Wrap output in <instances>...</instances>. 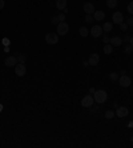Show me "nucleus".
I'll return each instance as SVG.
<instances>
[{"mask_svg": "<svg viewBox=\"0 0 133 148\" xmlns=\"http://www.w3.org/2000/svg\"><path fill=\"white\" fill-rule=\"evenodd\" d=\"M93 99H95V101L97 104H103V103L106 101V99H108V95H106V92L104 90H97L95 94H93Z\"/></svg>", "mask_w": 133, "mask_h": 148, "instance_id": "nucleus-1", "label": "nucleus"}, {"mask_svg": "<svg viewBox=\"0 0 133 148\" xmlns=\"http://www.w3.org/2000/svg\"><path fill=\"white\" fill-rule=\"evenodd\" d=\"M69 31V25L65 21H61V23L57 24V35L59 36H64L67 35Z\"/></svg>", "mask_w": 133, "mask_h": 148, "instance_id": "nucleus-2", "label": "nucleus"}, {"mask_svg": "<svg viewBox=\"0 0 133 148\" xmlns=\"http://www.w3.org/2000/svg\"><path fill=\"white\" fill-rule=\"evenodd\" d=\"M45 42L48 44H57L59 43V35L55 32H49L45 35Z\"/></svg>", "mask_w": 133, "mask_h": 148, "instance_id": "nucleus-3", "label": "nucleus"}, {"mask_svg": "<svg viewBox=\"0 0 133 148\" xmlns=\"http://www.w3.org/2000/svg\"><path fill=\"white\" fill-rule=\"evenodd\" d=\"M93 101H95V99H93V96L89 94V95H87V96H84L83 98V100H81V105L85 107V108H89V107L93 105Z\"/></svg>", "mask_w": 133, "mask_h": 148, "instance_id": "nucleus-4", "label": "nucleus"}, {"mask_svg": "<svg viewBox=\"0 0 133 148\" xmlns=\"http://www.w3.org/2000/svg\"><path fill=\"white\" fill-rule=\"evenodd\" d=\"M15 74L17 75L19 78H21V76H24V75L27 74V68H25V66H24V63L16 64L15 66Z\"/></svg>", "mask_w": 133, "mask_h": 148, "instance_id": "nucleus-5", "label": "nucleus"}, {"mask_svg": "<svg viewBox=\"0 0 133 148\" xmlns=\"http://www.w3.org/2000/svg\"><path fill=\"white\" fill-rule=\"evenodd\" d=\"M118 83H120V86L122 88H126V87H130L132 84V79L129 76H126V75H122L121 78H118Z\"/></svg>", "mask_w": 133, "mask_h": 148, "instance_id": "nucleus-6", "label": "nucleus"}, {"mask_svg": "<svg viewBox=\"0 0 133 148\" xmlns=\"http://www.w3.org/2000/svg\"><path fill=\"white\" fill-rule=\"evenodd\" d=\"M89 33H91L93 38H100V36L104 33L103 31V27H100V25H93V27L91 28V31H89Z\"/></svg>", "mask_w": 133, "mask_h": 148, "instance_id": "nucleus-7", "label": "nucleus"}, {"mask_svg": "<svg viewBox=\"0 0 133 148\" xmlns=\"http://www.w3.org/2000/svg\"><path fill=\"white\" fill-rule=\"evenodd\" d=\"M112 20H113V23H116V24H121V23H124V15H122L120 11L114 12L113 16H112Z\"/></svg>", "mask_w": 133, "mask_h": 148, "instance_id": "nucleus-8", "label": "nucleus"}, {"mask_svg": "<svg viewBox=\"0 0 133 148\" xmlns=\"http://www.w3.org/2000/svg\"><path fill=\"white\" fill-rule=\"evenodd\" d=\"M99 62H100L99 54H92L91 56H89V59H88V64H89V66H97Z\"/></svg>", "mask_w": 133, "mask_h": 148, "instance_id": "nucleus-9", "label": "nucleus"}, {"mask_svg": "<svg viewBox=\"0 0 133 148\" xmlns=\"http://www.w3.org/2000/svg\"><path fill=\"white\" fill-rule=\"evenodd\" d=\"M4 64L7 67H13L17 64V58L16 56H8V58H5V60H4Z\"/></svg>", "mask_w": 133, "mask_h": 148, "instance_id": "nucleus-10", "label": "nucleus"}, {"mask_svg": "<svg viewBox=\"0 0 133 148\" xmlns=\"http://www.w3.org/2000/svg\"><path fill=\"white\" fill-rule=\"evenodd\" d=\"M128 113H129V109L126 108V107H118L117 111H116V115L118 117H126Z\"/></svg>", "mask_w": 133, "mask_h": 148, "instance_id": "nucleus-11", "label": "nucleus"}, {"mask_svg": "<svg viewBox=\"0 0 133 148\" xmlns=\"http://www.w3.org/2000/svg\"><path fill=\"white\" fill-rule=\"evenodd\" d=\"M84 12H85L87 15H93V13H95V7H93V4L92 3L84 4Z\"/></svg>", "mask_w": 133, "mask_h": 148, "instance_id": "nucleus-12", "label": "nucleus"}, {"mask_svg": "<svg viewBox=\"0 0 133 148\" xmlns=\"http://www.w3.org/2000/svg\"><path fill=\"white\" fill-rule=\"evenodd\" d=\"M109 43L113 46V47H120L122 44V39L120 38V36H113L112 39L109 40Z\"/></svg>", "mask_w": 133, "mask_h": 148, "instance_id": "nucleus-13", "label": "nucleus"}, {"mask_svg": "<svg viewBox=\"0 0 133 148\" xmlns=\"http://www.w3.org/2000/svg\"><path fill=\"white\" fill-rule=\"evenodd\" d=\"M65 20V15L64 13H59V15H56V16H53L52 17V24H59V23H61V21H64Z\"/></svg>", "mask_w": 133, "mask_h": 148, "instance_id": "nucleus-14", "label": "nucleus"}, {"mask_svg": "<svg viewBox=\"0 0 133 148\" xmlns=\"http://www.w3.org/2000/svg\"><path fill=\"white\" fill-rule=\"evenodd\" d=\"M56 8L60 11H64L67 8V0H56Z\"/></svg>", "mask_w": 133, "mask_h": 148, "instance_id": "nucleus-15", "label": "nucleus"}, {"mask_svg": "<svg viewBox=\"0 0 133 148\" xmlns=\"http://www.w3.org/2000/svg\"><path fill=\"white\" fill-rule=\"evenodd\" d=\"M104 17H105V13L103 11H95V13H93V19L97 21H101Z\"/></svg>", "mask_w": 133, "mask_h": 148, "instance_id": "nucleus-16", "label": "nucleus"}, {"mask_svg": "<svg viewBox=\"0 0 133 148\" xmlns=\"http://www.w3.org/2000/svg\"><path fill=\"white\" fill-rule=\"evenodd\" d=\"M112 28H113V24L109 23V21H105V23H104V25H103L104 33H108V32H110V31H112Z\"/></svg>", "mask_w": 133, "mask_h": 148, "instance_id": "nucleus-17", "label": "nucleus"}, {"mask_svg": "<svg viewBox=\"0 0 133 148\" xmlns=\"http://www.w3.org/2000/svg\"><path fill=\"white\" fill-rule=\"evenodd\" d=\"M104 52H105L106 55H110L113 52V46H112V44H106L105 47H104Z\"/></svg>", "mask_w": 133, "mask_h": 148, "instance_id": "nucleus-18", "label": "nucleus"}, {"mask_svg": "<svg viewBox=\"0 0 133 148\" xmlns=\"http://www.w3.org/2000/svg\"><path fill=\"white\" fill-rule=\"evenodd\" d=\"M79 33H80V36H83V38H87L88 33H89V31H88L85 27H81V28L79 29Z\"/></svg>", "mask_w": 133, "mask_h": 148, "instance_id": "nucleus-19", "label": "nucleus"}, {"mask_svg": "<svg viewBox=\"0 0 133 148\" xmlns=\"http://www.w3.org/2000/svg\"><path fill=\"white\" fill-rule=\"evenodd\" d=\"M106 5L109 8H116L117 5V0H106Z\"/></svg>", "mask_w": 133, "mask_h": 148, "instance_id": "nucleus-20", "label": "nucleus"}, {"mask_svg": "<svg viewBox=\"0 0 133 148\" xmlns=\"http://www.w3.org/2000/svg\"><path fill=\"white\" fill-rule=\"evenodd\" d=\"M16 58H17V62L19 63H25V60H27V56L24 54H19Z\"/></svg>", "mask_w": 133, "mask_h": 148, "instance_id": "nucleus-21", "label": "nucleus"}, {"mask_svg": "<svg viewBox=\"0 0 133 148\" xmlns=\"http://www.w3.org/2000/svg\"><path fill=\"white\" fill-rule=\"evenodd\" d=\"M109 79L112 80V82H116V80H118V75L116 74V72H110V74H109Z\"/></svg>", "mask_w": 133, "mask_h": 148, "instance_id": "nucleus-22", "label": "nucleus"}, {"mask_svg": "<svg viewBox=\"0 0 133 148\" xmlns=\"http://www.w3.org/2000/svg\"><path fill=\"white\" fill-rule=\"evenodd\" d=\"M113 116H114L113 111H106V112H105V117H106V119H113Z\"/></svg>", "mask_w": 133, "mask_h": 148, "instance_id": "nucleus-23", "label": "nucleus"}, {"mask_svg": "<svg viewBox=\"0 0 133 148\" xmlns=\"http://www.w3.org/2000/svg\"><path fill=\"white\" fill-rule=\"evenodd\" d=\"M125 54L126 55H132L133 54V47L130 46V44L128 46V47H125Z\"/></svg>", "mask_w": 133, "mask_h": 148, "instance_id": "nucleus-24", "label": "nucleus"}, {"mask_svg": "<svg viewBox=\"0 0 133 148\" xmlns=\"http://www.w3.org/2000/svg\"><path fill=\"white\" fill-rule=\"evenodd\" d=\"M128 12H129L130 15H133V1L128 4Z\"/></svg>", "mask_w": 133, "mask_h": 148, "instance_id": "nucleus-25", "label": "nucleus"}, {"mask_svg": "<svg viewBox=\"0 0 133 148\" xmlns=\"http://www.w3.org/2000/svg\"><path fill=\"white\" fill-rule=\"evenodd\" d=\"M85 21L92 23V21H93V16H92V15H87V16H85Z\"/></svg>", "mask_w": 133, "mask_h": 148, "instance_id": "nucleus-26", "label": "nucleus"}, {"mask_svg": "<svg viewBox=\"0 0 133 148\" xmlns=\"http://www.w3.org/2000/svg\"><path fill=\"white\" fill-rule=\"evenodd\" d=\"M120 27H121V29H122V31H126V29H128V24H125V23H121V24H120Z\"/></svg>", "mask_w": 133, "mask_h": 148, "instance_id": "nucleus-27", "label": "nucleus"}, {"mask_svg": "<svg viewBox=\"0 0 133 148\" xmlns=\"http://www.w3.org/2000/svg\"><path fill=\"white\" fill-rule=\"evenodd\" d=\"M1 43H3L4 46H8V44H9V40H8V39H3V40H1Z\"/></svg>", "mask_w": 133, "mask_h": 148, "instance_id": "nucleus-28", "label": "nucleus"}, {"mask_svg": "<svg viewBox=\"0 0 133 148\" xmlns=\"http://www.w3.org/2000/svg\"><path fill=\"white\" fill-rule=\"evenodd\" d=\"M4 5H5V3H4V0H0V9H3Z\"/></svg>", "mask_w": 133, "mask_h": 148, "instance_id": "nucleus-29", "label": "nucleus"}, {"mask_svg": "<svg viewBox=\"0 0 133 148\" xmlns=\"http://www.w3.org/2000/svg\"><path fill=\"white\" fill-rule=\"evenodd\" d=\"M126 21H128V25H133V19H132V17H129Z\"/></svg>", "mask_w": 133, "mask_h": 148, "instance_id": "nucleus-30", "label": "nucleus"}, {"mask_svg": "<svg viewBox=\"0 0 133 148\" xmlns=\"http://www.w3.org/2000/svg\"><path fill=\"white\" fill-rule=\"evenodd\" d=\"M95 92H96V90H95V88H91V90H89V94H91V95H93V94H95Z\"/></svg>", "mask_w": 133, "mask_h": 148, "instance_id": "nucleus-31", "label": "nucleus"}, {"mask_svg": "<svg viewBox=\"0 0 133 148\" xmlns=\"http://www.w3.org/2000/svg\"><path fill=\"white\" fill-rule=\"evenodd\" d=\"M129 43H130V46L133 47V38H130V39H129Z\"/></svg>", "mask_w": 133, "mask_h": 148, "instance_id": "nucleus-32", "label": "nucleus"}, {"mask_svg": "<svg viewBox=\"0 0 133 148\" xmlns=\"http://www.w3.org/2000/svg\"><path fill=\"white\" fill-rule=\"evenodd\" d=\"M104 42H105V43H108V36H104Z\"/></svg>", "mask_w": 133, "mask_h": 148, "instance_id": "nucleus-33", "label": "nucleus"}, {"mask_svg": "<svg viewBox=\"0 0 133 148\" xmlns=\"http://www.w3.org/2000/svg\"><path fill=\"white\" fill-rule=\"evenodd\" d=\"M1 109H3V105H1V104H0V111H1Z\"/></svg>", "mask_w": 133, "mask_h": 148, "instance_id": "nucleus-34", "label": "nucleus"}, {"mask_svg": "<svg viewBox=\"0 0 133 148\" xmlns=\"http://www.w3.org/2000/svg\"><path fill=\"white\" fill-rule=\"evenodd\" d=\"M130 141H133V136H132V137H130Z\"/></svg>", "mask_w": 133, "mask_h": 148, "instance_id": "nucleus-35", "label": "nucleus"}, {"mask_svg": "<svg viewBox=\"0 0 133 148\" xmlns=\"http://www.w3.org/2000/svg\"><path fill=\"white\" fill-rule=\"evenodd\" d=\"M132 28H133V25H132Z\"/></svg>", "mask_w": 133, "mask_h": 148, "instance_id": "nucleus-36", "label": "nucleus"}]
</instances>
